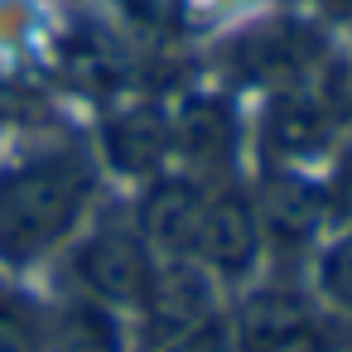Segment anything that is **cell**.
<instances>
[{"mask_svg":"<svg viewBox=\"0 0 352 352\" xmlns=\"http://www.w3.org/2000/svg\"><path fill=\"white\" fill-rule=\"evenodd\" d=\"M92 169L73 150H44L0 169V261L30 265L49 256L87 212Z\"/></svg>","mask_w":352,"mask_h":352,"instance_id":"6da1fadb","label":"cell"},{"mask_svg":"<svg viewBox=\"0 0 352 352\" xmlns=\"http://www.w3.org/2000/svg\"><path fill=\"white\" fill-rule=\"evenodd\" d=\"M73 275H78L87 299H102L111 309L116 304L140 309L150 285H155V256H150L140 232H131V227H97L78 246Z\"/></svg>","mask_w":352,"mask_h":352,"instance_id":"7a4b0ae2","label":"cell"},{"mask_svg":"<svg viewBox=\"0 0 352 352\" xmlns=\"http://www.w3.org/2000/svg\"><path fill=\"white\" fill-rule=\"evenodd\" d=\"M203 212H208V188L203 184L160 174L140 198V236L164 261H198Z\"/></svg>","mask_w":352,"mask_h":352,"instance_id":"3957f363","label":"cell"},{"mask_svg":"<svg viewBox=\"0 0 352 352\" xmlns=\"http://www.w3.org/2000/svg\"><path fill=\"white\" fill-rule=\"evenodd\" d=\"M261 212L241 188H217L208 193V212H203V236H198V261L212 265L227 280H241L256 270L261 261Z\"/></svg>","mask_w":352,"mask_h":352,"instance_id":"277c9868","label":"cell"},{"mask_svg":"<svg viewBox=\"0 0 352 352\" xmlns=\"http://www.w3.org/2000/svg\"><path fill=\"white\" fill-rule=\"evenodd\" d=\"M241 352H328L309 304H299L294 294H261L246 309V328H241Z\"/></svg>","mask_w":352,"mask_h":352,"instance_id":"5b68a950","label":"cell"},{"mask_svg":"<svg viewBox=\"0 0 352 352\" xmlns=\"http://www.w3.org/2000/svg\"><path fill=\"white\" fill-rule=\"evenodd\" d=\"M169 145L203 169H227L236 155V111L222 97H188L169 121Z\"/></svg>","mask_w":352,"mask_h":352,"instance_id":"8992f818","label":"cell"},{"mask_svg":"<svg viewBox=\"0 0 352 352\" xmlns=\"http://www.w3.org/2000/svg\"><path fill=\"white\" fill-rule=\"evenodd\" d=\"M140 309L150 314V328H155L160 338H174V333H184V328L212 318V314H208V280H203L198 261L155 265V285H150V294H145Z\"/></svg>","mask_w":352,"mask_h":352,"instance_id":"52a82bcc","label":"cell"},{"mask_svg":"<svg viewBox=\"0 0 352 352\" xmlns=\"http://www.w3.org/2000/svg\"><path fill=\"white\" fill-rule=\"evenodd\" d=\"M102 145H107V160L121 174H160V164L169 155V121L150 107L121 111V116L107 121Z\"/></svg>","mask_w":352,"mask_h":352,"instance_id":"ba28073f","label":"cell"},{"mask_svg":"<svg viewBox=\"0 0 352 352\" xmlns=\"http://www.w3.org/2000/svg\"><path fill=\"white\" fill-rule=\"evenodd\" d=\"M49 352H126L121 318L102 299H68L49 323Z\"/></svg>","mask_w":352,"mask_h":352,"instance_id":"9c48e42d","label":"cell"},{"mask_svg":"<svg viewBox=\"0 0 352 352\" xmlns=\"http://www.w3.org/2000/svg\"><path fill=\"white\" fill-rule=\"evenodd\" d=\"M256 212H261V227H275L285 236H309L323 217V193L299 174H275L265 184V198L256 203Z\"/></svg>","mask_w":352,"mask_h":352,"instance_id":"30bf717a","label":"cell"},{"mask_svg":"<svg viewBox=\"0 0 352 352\" xmlns=\"http://www.w3.org/2000/svg\"><path fill=\"white\" fill-rule=\"evenodd\" d=\"M0 352H49V323L39 304L0 285Z\"/></svg>","mask_w":352,"mask_h":352,"instance_id":"8fae6325","label":"cell"},{"mask_svg":"<svg viewBox=\"0 0 352 352\" xmlns=\"http://www.w3.org/2000/svg\"><path fill=\"white\" fill-rule=\"evenodd\" d=\"M270 135H285V140H275L285 150H314L328 135V111L304 102V97H289L270 111Z\"/></svg>","mask_w":352,"mask_h":352,"instance_id":"7c38bea8","label":"cell"},{"mask_svg":"<svg viewBox=\"0 0 352 352\" xmlns=\"http://www.w3.org/2000/svg\"><path fill=\"white\" fill-rule=\"evenodd\" d=\"M318 289H323L338 309L352 314V232L338 236V241L318 256Z\"/></svg>","mask_w":352,"mask_h":352,"instance_id":"4fadbf2b","label":"cell"},{"mask_svg":"<svg viewBox=\"0 0 352 352\" xmlns=\"http://www.w3.org/2000/svg\"><path fill=\"white\" fill-rule=\"evenodd\" d=\"M160 352H227V328H222V318H203V323L164 338Z\"/></svg>","mask_w":352,"mask_h":352,"instance_id":"5bb4252c","label":"cell"},{"mask_svg":"<svg viewBox=\"0 0 352 352\" xmlns=\"http://www.w3.org/2000/svg\"><path fill=\"white\" fill-rule=\"evenodd\" d=\"M318 6L333 15V20H342V25H352V0H318Z\"/></svg>","mask_w":352,"mask_h":352,"instance_id":"9a60e30c","label":"cell"}]
</instances>
